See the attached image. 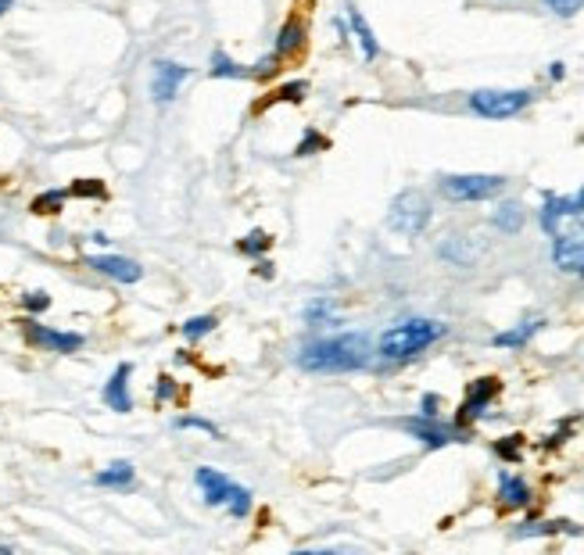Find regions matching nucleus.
<instances>
[{
    "label": "nucleus",
    "instance_id": "18",
    "mask_svg": "<svg viewBox=\"0 0 584 555\" xmlns=\"http://www.w3.org/2000/svg\"><path fill=\"white\" fill-rule=\"evenodd\" d=\"M348 22H352V33H355V40H359V47H362V58L373 61V58L380 54V43H377V36H373V29L366 26V18H362V11L348 8Z\"/></svg>",
    "mask_w": 584,
    "mask_h": 555
},
{
    "label": "nucleus",
    "instance_id": "21",
    "mask_svg": "<svg viewBox=\"0 0 584 555\" xmlns=\"http://www.w3.org/2000/svg\"><path fill=\"white\" fill-rule=\"evenodd\" d=\"M441 258H448V262H456V265H470L473 258H477V248H470V240L466 237H452L448 244H441Z\"/></svg>",
    "mask_w": 584,
    "mask_h": 555
},
{
    "label": "nucleus",
    "instance_id": "36",
    "mask_svg": "<svg viewBox=\"0 0 584 555\" xmlns=\"http://www.w3.org/2000/svg\"><path fill=\"white\" fill-rule=\"evenodd\" d=\"M11 4H15V0H0V15H4V11H11Z\"/></svg>",
    "mask_w": 584,
    "mask_h": 555
},
{
    "label": "nucleus",
    "instance_id": "31",
    "mask_svg": "<svg viewBox=\"0 0 584 555\" xmlns=\"http://www.w3.org/2000/svg\"><path fill=\"white\" fill-rule=\"evenodd\" d=\"M545 4H549L559 18H574L577 11L584 8V0H545Z\"/></svg>",
    "mask_w": 584,
    "mask_h": 555
},
{
    "label": "nucleus",
    "instance_id": "25",
    "mask_svg": "<svg viewBox=\"0 0 584 555\" xmlns=\"http://www.w3.org/2000/svg\"><path fill=\"white\" fill-rule=\"evenodd\" d=\"M273 248V240H269V233H262V230H251L248 237L241 240V251L244 255H266V251Z\"/></svg>",
    "mask_w": 584,
    "mask_h": 555
},
{
    "label": "nucleus",
    "instance_id": "30",
    "mask_svg": "<svg viewBox=\"0 0 584 555\" xmlns=\"http://www.w3.org/2000/svg\"><path fill=\"white\" fill-rule=\"evenodd\" d=\"M176 427H180V430H205V434L219 437V427H215V423H208V419H201V416H180V419H176Z\"/></svg>",
    "mask_w": 584,
    "mask_h": 555
},
{
    "label": "nucleus",
    "instance_id": "7",
    "mask_svg": "<svg viewBox=\"0 0 584 555\" xmlns=\"http://www.w3.org/2000/svg\"><path fill=\"white\" fill-rule=\"evenodd\" d=\"M22 330H26L29 344H36V348H43V351H54V355H72V351H79L86 344L83 333L54 330V326H43V323H36V319H26Z\"/></svg>",
    "mask_w": 584,
    "mask_h": 555
},
{
    "label": "nucleus",
    "instance_id": "9",
    "mask_svg": "<svg viewBox=\"0 0 584 555\" xmlns=\"http://www.w3.org/2000/svg\"><path fill=\"white\" fill-rule=\"evenodd\" d=\"M187 76H190V69L180 65V61H158L155 76H151V97H155L158 104L176 101V94H180V86L187 83Z\"/></svg>",
    "mask_w": 584,
    "mask_h": 555
},
{
    "label": "nucleus",
    "instance_id": "12",
    "mask_svg": "<svg viewBox=\"0 0 584 555\" xmlns=\"http://www.w3.org/2000/svg\"><path fill=\"white\" fill-rule=\"evenodd\" d=\"M552 262H556L559 273L584 276V237H563V233H556Z\"/></svg>",
    "mask_w": 584,
    "mask_h": 555
},
{
    "label": "nucleus",
    "instance_id": "15",
    "mask_svg": "<svg viewBox=\"0 0 584 555\" xmlns=\"http://www.w3.org/2000/svg\"><path fill=\"white\" fill-rule=\"evenodd\" d=\"M301 51H305V26H301V18L294 15V18H287L284 26H280V33H276L273 54L284 61V58H294V54H301Z\"/></svg>",
    "mask_w": 584,
    "mask_h": 555
},
{
    "label": "nucleus",
    "instance_id": "28",
    "mask_svg": "<svg viewBox=\"0 0 584 555\" xmlns=\"http://www.w3.org/2000/svg\"><path fill=\"white\" fill-rule=\"evenodd\" d=\"M69 194L72 197H108V190H104V183H97V180H76L69 187Z\"/></svg>",
    "mask_w": 584,
    "mask_h": 555
},
{
    "label": "nucleus",
    "instance_id": "33",
    "mask_svg": "<svg viewBox=\"0 0 584 555\" xmlns=\"http://www.w3.org/2000/svg\"><path fill=\"white\" fill-rule=\"evenodd\" d=\"M22 305L29 308V312H47L51 308V294H43V291H33L22 298Z\"/></svg>",
    "mask_w": 584,
    "mask_h": 555
},
{
    "label": "nucleus",
    "instance_id": "6",
    "mask_svg": "<svg viewBox=\"0 0 584 555\" xmlns=\"http://www.w3.org/2000/svg\"><path fill=\"white\" fill-rule=\"evenodd\" d=\"M531 101V90H477V94H470V108L481 119H513Z\"/></svg>",
    "mask_w": 584,
    "mask_h": 555
},
{
    "label": "nucleus",
    "instance_id": "8",
    "mask_svg": "<svg viewBox=\"0 0 584 555\" xmlns=\"http://www.w3.org/2000/svg\"><path fill=\"white\" fill-rule=\"evenodd\" d=\"M416 441H423L427 448H445V444H456L463 441V430L459 427H448V423H438V416H416V419H405L402 423Z\"/></svg>",
    "mask_w": 584,
    "mask_h": 555
},
{
    "label": "nucleus",
    "instance_id": "27",
    "mask_svg": "<svg viewBox=\"0 0 584 555\" xmlns=\"http://www.w3.org/2000/svg\"><path fill=\"white\" fill-rule=\"evenodd\" d=\"M495 452H499L506 462H516V459H520V452H524V437H520V434H516V437H502V441H495Z\"/></svg>",
    "mask_w": 584,
    "mask_h": 555
},
{
    "label": "nucleus",
    "instance_id": "32",
    "mask_svg": "<svg viewBox=\"0 0 584 555\" xmlns=\"http://www.w3.org/2000/svg\"><path fill=\"white\" fill-rule=\"evenodd\" d=\"M323 147H327V140L319 137L316 129H309V133H305V140H301V144H298V151H294V154H301V158H305V154H312V151H323Z\"/></svg>",
    "mask_w": 584,
    "mask_h": 555
},
{
    "label": "nucleus",
    "instance_id": "29",
    "mask_svg": "<svg viewBox=\"0 0 584 555\" xmlns=\"http://www.w3.org/2000/svg\"><path fill=\"white\" fill-rule=\"evenodd\" d=\"M180 394V387H176V380L172 376H158V384H155V402L158 405H169L172 398Z\"/></svg>",
    "mask_w": 584,
    "mask_h": 555
},
{
    "label": "nucleus",
    "instance_id": "5",
    "mask_svg": "<svg viewBox=\"0 0 584 555\" xmlns=\"http://www.w3.org/2000/svg\"><path fill=\"white\" fill-rule=\"evenodd\" d=\"M506 190V176H488V172H463V176H445L441 180V194L448 201L470 205V201H488V197Z\"/></svg>",
    "mask_w": 584,
    "mask_h": 555
},
{
    "label": "nucleus",
    "instance_id": "34",
    "mask_svg": "<svg viewBox=\"0 0 584 555\" xmlns=\"http://www.w3.org/2000/svg\"><path fill=\"white\" fill-rule=\"evenodd\" d=\"M305 319H312V323H330L334 316H330V308L323 305V301H316V305H312L309 312H305Z\"/></svg>",
    "mask_w": 584,
    "mask_h": 555
},
{
    "label": "nucleus",
    "instance_id": "11",
    "mask_svg": "<svg viewBox=\"0 0 584 555\" xmlns=\"http://www.w3.org/2000/svg\"><path fill=\"white\" fill-rule=\"evenodd\" d=\"M584 212V187L577 190L574 197H556L549 194L545 197V208H542V226L556 237L559 233V219H577Z\"/></svg>",
    "mask_w": 584,
    "mask_h": 555
},
{
    "label": "nucleus",
    "instance_id": "26",
    "mask_svg": "<svg viewBox=\"0 0 584 555\" xmlns=\"http://www.w3.org/2000/svg\"><path fill=\"white\" fill-rule=\"evenodd\" d=\"M305 94H309V83L294 79V83H287V86H280V90H273V94H269V101H291V104H298Z\"/></svg>",
    "mask_w": 584,
    "mask_h": 555
},
{
    "label": "nucleus",
    "instance_id": "10",
    "mask_svg": "<svg viewBox=\"0 0 584 555\" xmlns=\"http://www.w3.org/2000/svg\"><path fill=\"white\" fill-rule=\"evenodd\" d=\"M499 394V380L495 376H484V380H473L470 391H466V402L459 405V423H470V419H481L488 412L491 398Z\"/></svg>",
    "mask_w": 584,
    "mask_h": 555
},
{
    "label": "nucleus",
    "instance_id": "17",
    "mask_svg": "<svg viewBox=\"0 0 584 555\" xmlns=\"http://www.w3.org/2000/svg\"><path fill=\"white\" fill-rule=\"evenodd\" d=\"M491 222H495V230H502V233H520L527 222V212L520 201H502V205L495 208V215H491Z\"/></svg>",
    "mask_w": 584,
    "mask_h": 555
},
{
    "label": "nucleus",
    "instance_id": "35",
    "mask_svg": "<svg viewBox=\"0 0 584 555\" xmlns=\"http://www.w3.org/2000/svg\"><path fill=\"white\" fill-rule=\"evenodd\" d=\"M423 416H438V398H434V394L423 398Z\"/></svg>",
    "mask_w": 584,
    "mask_h": 555
},
{
    "label": "nucleus",
    "instance_id": "4",
    "mask_svg": "<svg viewBox=\"0 0 584 555\" xmlns=\"http://www.w3.org/2000/svg\"><path fill=\"white\" fill-rule=\"evenodd\" d=\"M430 219H434V208H430V197L423 190H402L391 201V212H387V226L402 237H420L430 226Z\"/></svg>",
    "mask_w": 584,
    "mask_h": 555
},
{
    "label": "nucleus",
    "instance_id": "22",
    "mask_svg": "<svg viewBox=\"0 0 584 555\" xmlns=\"http://www.w3.org/2000/svg\"><path fill=\"white\" fill-rule=\"evenodd\" d=\"M65 197H69V190H43L40 197H33V212L36 215H58V212H65Z\"/></svg>",
    "mask_w": 584,
    "mask_h": 555
},
{
    "label": "nucleus",
    "instance_id": "2",
    "mask_svg": "<svg viewBox=\"0 0 584 555\" xmlns=\"http://www.w3.org/2000/svg\"><path fill=\"white\" fill-rule=\"evenodd\" d=\"M445 337V323L438 319H405L398 326H387L377 341V355L384 362H405L416 359L430 344H438Z\"/></svg>",
    "mask_w": 584,
    "mask_h": 555
},
{
    "label": "nucleus",
    "instance_id": "1",
    "mask_svg": "<svg viewBox=\"0 0 584 555\" xmlns=\"http://www.w3.org/2000/svg\"><path fill=\"white\" fill-rule=\"evenodd\" d=\"M370 355H373V341L366 333H334V337H316L301 348L298 355V366L305 373H355V369L370 366Z\"/></svg>",
    "mask_w": 584,
    "mask_h": 555
},
{
    "label": "nucleus",
    "instance_id": "19",
    "mask_svg": "<svg viewBox=\"0 0 584 555\" xmlns=\"http://www.w3.org/2000/svg\"><path fill=\"white\" fill-rule=\"evenodd\" d=\"M545 319H527V323H520L516 330H506V333H495V348H524L527 341H531L534 333L542 330Z\"/></svg>",
    "mask_w": 584,
    "mask_h": 555
},
{
    "label": "nucleus",
    "instance_id": "14",
    "mask_svg": "<svg viewBox=\"0 0 584 555\" xmlns=\"http://www.w3.org/2000/svg\"><path fill=\"white\" fill-rule=\"evenodd\" d=\"M129 376H133V366L129 362H122V366H115L112 380L104 384V405L112 412H129L133 409V398H129Z\"/></svg>",
    "mask_w": 584,
    "mask_h": 555
},
{
    "label": "nucleus",
    "instance_id": "24",
    "mask_svg": "<svg viewBox=\"0 0 584 555\" xmlns=\"http://www.w3.org/2000/svg\"><path fill=\"white\" fill-rule=\"evenodd\" d=\"M215 326H219V319H215V316H194V319H187V323H183V333H187L190 341H201L205 333L215 330Z\"/></svg>",
    "mask_w": 584,
    "mask_h": 555
},
{
    "label": "nucleus",
    "instance_id": "23",
    "mask_svg": "<svg viewBox=\"0 0 584 555\" xmlns=\"http://www.w3.org/2000/svg\"><path fill=\"white\" fill-rule=\"evenodd\" d=\"M212 76L215 79H248L251 69H244V65H237V61H230L223 51L212 54Z\"/></svg>",
    "mask_w": 584,
    "mask_h": 555
},
{
    "label": "nucleus",
    "instance_id": "13",
    "mask_svg": "<svg viewBox=\"0 0 584 555\" xmlns=\"http://www.w3.org/2000/svg\"><path fill=\"white\" fill-rule=\"evenodd\" d=\"M90 269L115 283H137L144 276V269L133 258H122V255H90Z\"/></svg>",
    "mask_w": 584,
    "mask_h": 555
},
{
    "label": "nucleus",
    "instance_id": "16",
    "mask_svg": "<svg viewBox=\"0 0 584 555\" xmlns=\"http://www.w3.org/2000/svg\"><path fill=\"white\" fill-rule=\"evenodd\" d=\"M499 502L509 505V509H524V505H531V487H527V480L513 477V473H502L499 477Z\"/></svg>",
    "mask_w": 584,
    "mask_h": 555
},
{
    "label": "nucleus",
    "instance_id": "37",
    "mask_svg": "<svg viewBox=\"0 0 584 555\" xmlns=\"http://www.w3.org/2000/svg\"><path fill=\"white\" fill-rule=\"evenodd\" d=\"M581 230H584V222H581Z\"/></svg>",
    "mask_w": 584,
    "mask_h": 555
},
{
    "label": "nucleus",
    "instance_id": "20",
    "mask_svg": "<svg viewBox=\"0 0 584 555\" xmlns=\"http://www.w3.org/2000/svg\"><path fill=\"white\" fill-rule=\"evenodd\" d=\"M133 477H137V473H133V466H129V462H112L108 470L97 473L94 484L97 487H129V484H133Z\"/></svg>",
    "mask_w": 584,
    "mask_h": 555
},
{
    "label": "nucleus",
    "instance_id": "3",
    "mask_svg": "<svg viewBox=\"0 0 584 555\" xmlns=\"http://www.w3.org/2000/svg\"><path fill=\"white\" fill-rule=\"evenodd\" d=\"M194 484L201 487V495H205L208 505H226L237 520L251 513V491L237 484V480H230L226 473L212 470V466H201V470L194 473Z\"/></svg>",
    "mask_w": 584,
    "mask_h": 555
}]
</instances>
